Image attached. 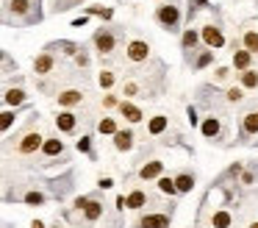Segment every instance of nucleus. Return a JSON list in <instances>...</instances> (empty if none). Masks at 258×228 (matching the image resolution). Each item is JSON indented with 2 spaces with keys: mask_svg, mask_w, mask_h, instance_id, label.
<instances>
[{
  "mask_svg": "<svg viewBox=\"0 0 258 228\" xmlns=\"http://www.w3.org/2000/svg\"><path fill=\"white\" fill-rule=\"evenodd\" d=\"M31 228H45V223H39V220H34V223H31Z\"/></svg>",
  "mask_w": 258,
  "mask_h": 228,
  "instance_id": "nucleus-38",
  "label": "nucleus"
},
{
  "mask_svg": "<svg viewBox=\"0 0 258 228\" xmlns=\"http://www.w3.org/2000/svg\"><path fill=\"white\" fill-rule=\"evenodd\" d=\"M122 114H125L131 122H139V120H142V112L133 106V103H122Z\"/></svg>",
  "mask_w": 258,
  "mask_h": 228,
  "instance_id": "nucleus-21",
  "label": "nucleus"
},
{
  "mask_svg": "<svg viewBox=\"0 0 258 228\" xmlns=\"http://www.w3.org/2000/svg\"><path fill=\"white\" fill-rule=\"evenodd\" d=\"M100 214H103V203H98V200H92L89 206L84 209V217L89 223H95V220H100Z\"/></svg>",
  "mask_w": 258,
  "mask_h": 228,
  "instance_id": "nucleus-10",
  "label": "nucleus"
},
{
  "mask_svg": "<svg viewBox=\"0 0 258 228\" xmlns=\"http://www.w3.org/2000/svg\"><path fill=\"white\" fill-rule=\"evenodd\" d=\"M25 203H28V206H39V203H45V195L42 192H28L25 195Z\"/></svg>",
  "mask_w": 258,
  "mask_h": 228,
  "instance_id": "nucleus-27",
  "label": "nucleus"
},
{
  "mask_svg": "<svg viewBox=\"0 0 258 228\" xmlns=\"http://www.w3.org/2000/svg\"><path fill=\"white\" fill-rule=\"evenodd\" d=\"M195 42H197V34L195 31H186L183 34V48H195Z\"/></svg>",
  "mask_w": 258,
  "mask_h": 228,
  "instance_id": "nucleus-29",
  "label": "nucleus"
},
{
  "mask_svg": "<svg viewBox=\"0 0 258 228\" xmlns=\"http://www.w3.org/2000/svg\"><path fill=\"white\" fill-rule=\"evenodd\" d=\"M139 228H169V217L167 214H147L139 220Z\"/></svg>",
  "mask_w": 258,
  "mask_h": 228,
  "instance_id": "nucleus-3",
  "label": "nucleus"
},
{
  "mask_svg": "<svg viewBox=\"0 0 258 228\" xmlns=\"http://www.w3.org/2000/svg\"><path fill=\"white\" fill-rule=\"evenodd\" d=\"M111 84H114V75H111V72H100V86H103V89H108Z\"/></svg>",
  "mask_w": 258,
  "mask_h": 228,
  "instance_id": "nucleus-31",
  "label": "nucleus"
},
{
  "mask_svg": "<svg viewBox=\"0 0 258 228\" xmlns=\"http://www.w3.org/2000/svg\"><path fill=\"white\" fill-rule=\"evenodd\" d=\"M100 186H103V189H108V186H114V181L111 178H103V181H100Z\"/></svg>",
  "mask_w": 258,
  "mask_h": 228,
  "instance_id": "nucleus-37",
  "label": "nucleus"
},
{
  "mask_svg": "<svg viewBox=\"0 0 258 228\" xmlns=\"http://www.w3.org/2000/svg\"><path fill=\"white\" fill-rule=\"evenodd\" d=\"M250 50H239L236 56H233V67H236V70H250Z\"/></svg>",
  "mask_w": 258,
  "mask_h": 228,
  "instance_id": "nucleus-12",
  "label": "nucleus"
},
{
  "mask_svg": "<svg viewBox=\"0 0 258 228\" xmlns=\"http://www.w3.org/2000/svg\"><path fill=\"white\" fill-rule=\"evenodd\" d=\"M89 203H92L89 198H78V200H75V206H78V209H86V206H89Z\"/></svg>",
  "mask_w": 258,
  "mask_h": 228,
  "instance_id": "nucleus-35",
  "label": "nucleus"
},
{
  "mask_svg": "<svg viewBox=\"0 0 258 228\" xmlns=\"http://www.w3.org/2000/svg\"><path fill=\"white\" fill-rule=\"evenodd\" d=\"M42 136H39V134H28V136H25V139H22V142H20V153H34V150L36 148H42Z\"/></svg>",
  "mask_w": 258,
  "mask_h": 228,
  "instance_id": "nucleus-6",
  "label": "nucleus"
},
{
  "mask_svg": "<svg viewBox=\"0 0 258 228\" xmlns=\"http://www.w3.org/2000/svg\"><path fill=\"white\" fill-rule=\"evenodd\" d=\"M81 98H84V95L78 92V89H67V92L58 95V103H61V106H75V103H81Z\"/></svg>",
  "mask_w": 258,
  "mask_h": 228,
  "instance_id": "nucleus-9",
  "label": "nucleus"
},
{
  "mask_svg": "<svg viewBox=\"0 0 258 228\" xmlns=\"http://www.w3.org/2000/svg\"><path fill=\"white\" fill-rule=\"evenodd\" d=\"M178 20H181V8H178V6H172V3H169V6H161L158 8V22L167 31L178 28Z\"/></svg>",
  "mask_w": 258,
  "mask_h": 228,
  "instance_id": "nucleus-1",
  "label": "nucleus"
},
{
  "mask_svg": "<svg viewBox=\"0 0 258 228\" xmlns=\"http://www.w3.org/2000/svg\"><path fill=\"white\" fill-rule=\"evenodd\" d=\"M125 95H136V84H125Z\"/></svg>",
  "mask_w": 258,
  "mask_h": 228,
  "instance_id": "nucleus-36",
  "label": "nucleus"
},
{
  "mask_svg": "<svg viewBox=\"0 0 258 228\" xmlns=\"http://www.w3.org/2000/svg\"><path fill=\"white\" fill-rule=\"evenodd\" d=\"M244 134H258V112H250L244 117Z\"/></svg>",
  "mask_w": 258,
  "mask_h": 228,
  "instance_id": "nucleus-17",
  "label": "nucleus"
},
{
  "mask_svg": "<svg viewBox=\"0 0 258 228\" xmlns=\"http://www.w3.org/2000/svg\"><path fill=\"white\" fill-rule=\"evenodd\" d=\"M208 61H211V53H203V56L197 58V67H206Z\"/></svg>",
  "mask_w": 258,
  "mask_h": 228,
  "instance_id": "nucleus-34",
  "label": "nucleus"
},
{
  "mask_svg": "<svg viewBox=\"0 0 258 228\" xmlns=\"http://www.w3.org/2000/svg\"><path fill=\"white\" fill-rule=\"evenodd\" d=\"M42 150H45V156H56V153L64 150V145H61V139H48V142L42 145Z\"/></svg>",
  "mask_w": 258,
  "mask_h": 228,
  "instance_id": "nucleus-16",
  "label": "nucleus"
},
{
  "mask_svg": "<svg viewBox=\"0 0 258 228\" xmlns=\"http://www.w3.org/2000/svg\"><path fill=\"white\" fill-rule=\"evenodd\" d=\"M11 11L14 14H25L28 11V0H11Z\"/></svg>",
  "mask_w": 258,
  "mask_h": 228,
  "instance_id": "nucleus-28",
  "label": "nucleus"
},
{
  "mask_svg": "<svg viewBox=\"0 0 258 228\" xmlns=\"http://www.w3.org/2000/svg\"><path fill=\"white\" fill-rule=\"evenodd\" d=\"M22 100H25V92H22V89H8V92H6V103H8V106H20Z\"/></svg>",
  "mask_w": 258,
  "mask_h": 228,
  "instance_id": "nucleus-20",
  "label": "nucleus"
},
{
  "mask_svg": "<svg viewBox=\"0 0 258 228\" xmlns=\"http://www.w3.org/2000/svg\"><path fill=\"white\" fill-rule=\"evenodd\" d=\"M56 125H58V131H72V128H75V114H72V112H61L56 117Z\"/></svg>",
  "mask_w": 258,
  "mask_h": 228,
  "instance_id": "nucleus-8",
  "label": "nucleus"
},
{
  "mask_svg": "<svg viewBox=\"0 0 258 228\" xmlns=\"http://www.w3.org/2000/svg\"><path fill=\"white\" fill-rule=\"evenodd\" d=\"M242 84L247 86V89H256L258 86V72L256 70H244L242 72Z\"/></svg>",
  "mask_w": 258,
  "mask_h": 228,
  "instance_id": "nucleus-22",
  "label": "nucleus"
},
{
  "mask_svg": "<svg viewBox=\"0 0 258 228\" xmlns=\"http://www.w3.org/2000/svg\"><path fill=\"white\" fill-rule=\"evenodd\" d=\"M147 203V195L142 192V189H133L131 195H128V209H142Z\"/></svg>",
  "mask_w": 258,
  "mask_h": 228,
  "instance_id": "nucleus-14",
  "label": "nucleus"
},
{
  "mask_svg": "<svg viewBox=\"0 0 258 228\" xmlns=\"http://www.w3.org/2000/svg\"><path fill=\"white\" fill-rule=\"evenodd\" d=\"M147 128H150V134H161V131L167 128V117H153Z\"/></svg>",
  "mask_w": 258,
  "mask_h": 228,
  "instance_id": "nucleus-25",
  "label": "nucleus"
},
{
  "mask_svg": "<svg viewBox=\"0 0 258 228\" xmlns=\"http://www.w3.org/2000/svg\"><path fill=\"white\" fill-rule=\"evenodd\" d=\"M139 175H142V178H158V175H161V162H150V164H145V167H142V170H139Z\"/></svg>",
  "mask_w": 258,
  "mask_h": 228,
  "instance_id": "nucleus-11",
  "label": "nucleus"
},
{
  "mask_svg": "<svg viewBox=\"0 0 258 228\" xmlns=\"http://www.w3.org/2000/svg\"><path fill=\"white\" fill-rule=\"evenodd\" d=\"M175 184H178V192H192V186H195V175L183 172V175L175 178Z\"/></svg>",
  "mask_w": 258,
  "mask_h": 228,
  "instance_id": "nucleus-15",
  "label": "nucleus"
},
{
  "mask_svg": "<svg viewBox=\"0 0 258 228\" xmlns=\"http://www.w3.org/2000/svg\"><path fill=\"white\" fill-rule=\"evenodd\" d=\"M114 148L117 150H131L133 148V134L131 131H117V134H114Z\"/></svg>",
  "mask_w": 258,
  "mask_h": 228,
  "instance_id": "nucleus-7",
  "label": "nucleus"
},
{
  "mask_svg": "<svg viewBox=\"0 0 258 228\" xmlns=\"http://www.w3.org/2000/svg\"><path fill=\"white\" fill-rule=\"evenodd\" d=\"M228 100H230V103H239V100H242V89H230Z\"/></svg>",
  "mask_w": 258,
  "mask_h": 228,
  "instance_id": "nucleus-32",
  "label": "nucleus"
},
{
  "mask_svg": "<svg viewBox=\"0 0 258 228\" xmlns=\"http://www.w3.org/2000/svg\"><path fill=\"white\" fill-rule=\"evenodd\" d=\"M78 150H81V153H89V136L78 139Z\"/></svg>",
  "mask_w": 258,
  "mask_h": 228,
  "instance_id": "nucleus-33",
  "label": "nucleus"
},
{
  "mask_svg": "<svg viewBox=\"0 0 258 228\" xmlns=\"http://www.w3.org/2000/svg\"><path fill=\"white\" fill-rule=\"evenodd\" d=\"M95 45H98L100 53H111V50H114V36L108 34V31H98V36H95Z\"/></svg>",
  "mask_w": 258,
  "mask_h": 228,
  "instance_id": "nucleus-5",
  "label": "nucleus"
},
{
  "mask_svg": "<svg viewBox=\"0 0 258 228\" xmlns=\"http://www.w3.org/2000/svg\"><path fill=\"white\" fill-rule=\"evenodd\" d=\"M250 228H258V223H253V226H250Z\"/></svg>",
  "mask_w": 258,
  "mask_h": 228,
  "instance_id": "nucleus-39",
  "label": "nucleus"
},
{
  "mask_svg": "<svg viewBox=\"0 0 258 228\" xmlns=\"http://www.w3.org/2000/svg\"><path fill=\"white\" fill-rule=\"evenodd\" d=\"M147 53H150L147 42H139V39H136V42H131V45H128V58H131V61H145V58H147Z\"/></svg>",
  "mask_w": 258,
  "mask_h": 228,
  "instance_id": "nucleus-4",
  "label": "nucleus"
},
{
  "mask_svg": "<svg viewBox=\"0 0 258 228\" xmlns=\"http://www.w3.org/2000/svg\"><path fill=\"white\" fill-rule=\"evenodd\" d=\"M203 134L208 136V139H211V136H216V134H219V120H216V117H208V120L203 122Z\"/></svg>",
  "mask_w": 258,
  "mask_h": 228,
  "instance_id": "nucleus-18",
  "label": "nucleus"
},
{
  "mask_svg": "<svg viewBox=\"0 0 258 228\" xmlns=\"http://www.w3.org/2000/svg\"><path fill=\"white\" fill-rule=\"evenodd\" d=\"M203 39H206V45H208V48H222V45H225L222 31L214 28V25H206V28H203Z\"/></svg>",
  "mask_w": 258,
  "mask_h": 228,
  "instance_id": "nucleus-2",
  "label": "nucleus"
},
{
  "mask_svg": "<svg viewBox=\"0 0 258 228\" xmlns=\"http://www.w3.org/2000/svg\"><path fill=\"white\" fill-rule=\"evenodd\" d=\"M158 189L164 195H175L178 192V184H175V178H158Z\"/></svg>",
  "mask_w": 258,
  "mask_h": 228,
  "instance_id": "nucleus-23",
  "label": "nucleus"
},
{
  "mask_svg": "<svg viewBox=\"0 0 258 228\" xmlns=\"http://www.w3.org/2000/svg\"><path fill=\"white\" fill-rule=\"evenodd\" d=\"M34 70L39 72V75L50 72V70H53V56H48V53H45V56H39V58L34 61Z\"/></svg>",
  "mask_w": 258,
  "mask_h": 228,
  "instance_id": "nucleus-13",
  "label": "nucleus"
},
{
  "mask_svg": "<svg viewBox=\"0 0 258 228\" xmlns=\"http://www.w3.org/2000/svg\"><path fill=\"white\" fill-rule=\"evenodd\" d=\"M244 48L250 50V53H258V34L256 31H247V34H244Z\"/></svg>",
  "mask_w": 258,
  "mask_h": 228,
  "instance_id": "nucleus-24",
  "label": "nucleus"
},
{
  "mask_svg": "<svg viewBox=\"0 0 258 228\" xmlns=\"http://www.w3.org/2000/svg\"><path fill=\"white\" fill-rule=\"evenodd\" d=\"M0 117H3V120H0L3 131H8V128H11V122H14V114H11V112H6V114H0Z\"/></svg>",
  "mask_w": 258,
  "mask_h": 228,
  "instance_id": "nucleus-30",
  "label": "nucleus"
},
{
  "mask_svg": "<svg viewBox=\"0 0 258 228\" xmlns=\"http://www.w3.org/2000/svg\"><path fill=\"white\" fill-rule=\"evenodd\" d=\"M100 134H117V125H114V120H111V117L100 120Z\"/></svg>",
  "mask_w": 258,
  "mask_h": 228,
  "instance_id": "nucleus-26",
  "label": "nucleus"
},
{
  "mask_svg": "<svg viewBox=\"0 0 258 228\" xmlns=\"http://www.w3.org/2000/svg\"><path fill=\"white\" fill-rule=\"evenodd\" d=\"M211 226L214 228H230V214L228 212H216L214 217H211Z\"/></svg>",
  "mask_w": 258,
  "mask_h": 228,
  "instance_id": "nucleus-19",
  "label": "nucleus"
}]
</instances>
